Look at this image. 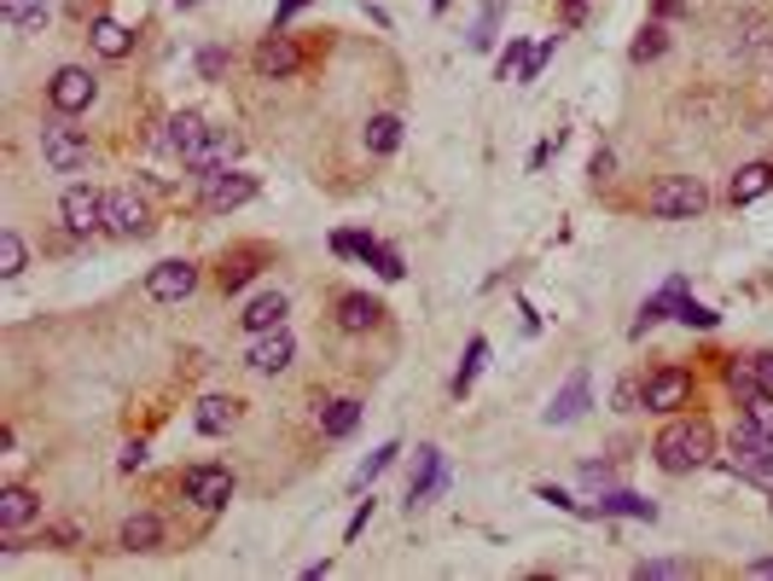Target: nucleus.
<instances>
[{"label":"nucleus","mask_w":773,"mask_h":581,"mask_svg":"<svg viewBox=\"0 0 773 581\" xmlns=\"http://www.w3.org/2000/svg\"><path fill=\"white\" fill-rule=\"evenodd\" d=\"M651 460H658V471H669V476L704 471L709 460H716V430H709L704 419H675V425H663L658 442H651Z\"/></svg>","instance_id":"obj_1"},{"label":"nucleus","mask_w":773,"mask_h":581,"mask_svg":"<svg viewBox=\"0 0 773 581\" xmlns=\"http://www.w3.org/2000/svg\"><path fill=\"white\" fill-rule=\"evenodd\" d=\"M645 210L658 216V221H692V216H704V210H709V193H704V180H698V175H669V180L651 186Z\"/></svg>","instance_id":"obj_2"},{"label":"nucleus","mask_w":773,"mask_h":581,"mask_svg":"<svg viewBox=\"0 0 773 581\" xmlns=\"http://www.w3.org/2000/svg\"><path fill=\"white\" fill-rule=\"evenodd\" d=\"M256 198V175H244V169H216V175H198V210L203 216H233L244 210V204Z\"/></svg>","instance_id":"obj_3"},{"label":"nucleus","mask_w":773,"mask_h":581,"mask_svg":"<svg viewBox=\"0 0 773 581\" xmlns=\"http://www.w3.org/2000/svg\"><path fill=\"white\" fill-rule=\"evenodd\" d=\"M99 99V76L88 70V65H58L53 70V81H47V106L58 111V117H81Z\"/></svg>","instance_id":"obj_4"},{"label":"nucleus","mask_w":773,"mask_h":581,"mask_svg":"<svg viewBox=\"0 0 773 581\" xmlns=\"http://www.w3.org/2000/svg\"><path fill=\"white\" fill-rule=\"evenodd\" d=\"M58 216H65V233L76 239H93L106 233V193H93V186H65V198H58Z\"/></svg>","instance_id":"obj_5"},{"label":"nucleus","mask_w":773,"mask_h":581,"mask_svg":"<svg viewBox=\"0 0 773 581\" xmlns=\"http://www.w3.org/2000/svg\"><path fill=\"white\" fill-rule=\"evenodd\" d=\"M41 157H47L53 175H76L81 163H88V134L70 129V122L58 117V122H47V129H41Z\"/></svg>","instance_id":"obj_6"},{"label":"nucleus","mask_w":773,"mask_h":581,"mask_svg":"<svg viewBox=\"0 0 773 581\" xmlns=\"http://www.w3.org/2000/svg\"><path fill=\"white\" fill-rule=\"evenodd\" d=\"M233 471L228 465H187V476H180V494H187L192 506H203V512H221L233 501Z\"/></svg>","instance_id":"obj_7"},{"label":"nucleus","mask_w":773,"mask_h":581,"mask_svg":"<svg viewBox=\"0 0 773 581\" xmlns=\"http://www.w3.org/2000/svg\"><path fill=\"white\" fill-rule=\"evenodd\" d=\"M727 460H732V471H744V476H773V436L744 419L739 430H732V442H727Z\"/></svg>","instance_id":"obj_8"},{"label":"nucleus","mask_w":773,"mask_h":581,"mask_svg":"<svg viewBox=\"0 0 773 581\" xmlns=\"http://www.w3.org/2000/svg\"><path fill=\"white\" fill-rule=\"evenodd\" d=\"M106 233L111 239H146L152 233V210L134 193H106Z\"/></svg>","instance_id":"obj_9"},{"label":"nucleus","mask_w":773,"mask_h":581,"mask_svg":"<svg viewBox=\"0 0 773 581\" xmlns=\"http://www.w3.org/2000/svg\"><path fill=\"white\" fill-rule=\"evenodd\" d=\"M640 396H645V413H675V407H686V396H692V372L658 366V372L640 384Z\"/></svg>","instance_id":"obj_10"},{"label":"nucleus","mask_w":773,"mask_h":581,"mask_svg":"<svg viewBox=\"0 0 773 581\" xmlns=\"http://www.w3.org/2000/svg\"><path fill=\"white\" fill-rule=\"evenodd\" d=\"M297 70H302V53H297V41L285 35V30L256 41V76L262 81H285V76H297Z\"/></svg>","instance_id":"obj_11"},{"label":"nucleus","mask_w":773,"mask_h":581,"mask_svg":"<svg viewBox=\"0 0 773 581\" xmlns=\"http://www.w3.org/2000/svg\"><path fill=\"white\" fill-rule=\"evenodd\" d=\"M198 290V267L192 262H157L146 274V297L152 303H187Z\"/></svg>","instance_id":"obj_12"},{"label":"nucleus","mask_w":773,"mask_h":581,"mask_svg":"<svg viewBox=\"0 0 773 581\" xmlns=\"http://www.w3.org/2000/svg\"><path fill=\"white\" fill-rule=\"evenodd\" d=\"M291 355H297L291 331L274 326V331H256V338H251V349H244V366H251V372H285V366H291Z\"/></svg>","instance_id":"obj_13"},{"label":"nucleus","mask_w":773,"mask_h":581,"mask_svg":"<svg viewBox=\"0 0 773 581\" xmlns=\"http://www.w3.org/2000/svg\"><path fill=\"white\" fill-rule=\"evenodd\" d=\"M233 157H239V134L210 129V134H203V140L192 145V152H187V157H180V163H187L192 175H216V169H228Z\"/></svg>","instance_id":"obj_14"},{"label":"nucleus","mask_w":773,"mask_h":581,"mask_svg":"<svg viewBox=\"0 0 773 581\" xmlns=\"http://www.w3.org/2000/svg\"><path fill=\"white\" fill-rule=\"evenodd\" d=\"M30 524H41V501H35V489L7 483V489H0V535H18V529H30Z\"/></svg>","instance_id":"obj_15"},{"label":"nucleus","mask_w":773,"mask_h":581,"mask_svg":"<svg viewBox=\"0 0 773 581\" xmlns=\"http://www.w3.org/2000/svg\"><path fill=\"white\" fill-rule=\"evenodd\" d=\"M338 326L343 331H378L384 326V303L366 297V290H343L338 297Z\"/></svg>","instance_id":"obj_16"},{"label":"nucleus","mask_w":773,"mask_h":581,"mask_svg":"<svg viewBox=\"0 0 773 581\" xmlns=\"http://www.w3.org/2000/svg\"><path fill=\"white\" fill-rule=\"evenodd\" d=\"M442 489V448H419L413 453V483H407V512L424 506Z\"/></svg>","instance_id":"obj_17"},{"label":"nucleus","mask_w":773,"mask_h":581,"mask_svg":"<svg viewBox=\"0 0 773 581\" xmlns=\"http://www.w3.org/2000/svg\"><path fill=\"white\" fill-rule=\"evenodd\" d=\"M285 308H291V303H285V290H256V297L251 303H244V331H251V338H256V331H274V326H285Z\"/></svg>","instance_id":"obj_18"},{"label":"nucleus","mask_w":773,"mask_h":581,"mask_svg":"<svg viewBox=\"0 0 773 581\" xmlns=\"http://www.w3.org/2000/svg\"><path fill=\"white\" fill-rule=\"evenodd\" d=\"M88 41H93L99 58H129V53H134V30H122L117 18H106V12L88 24Z\"/></svg>","instance_id":"obj_19"},{"label":"nucleus","mask_w":773,"mask_h":581,"mask_svg":"<svg viewBox=\"0 0 773 581\" xmlns=\"http://www.w3.org/2000/svg\"><path fill=\"white\" fill-rule=\"evenodd\" d=\"M117 541H122V552H157L163 547V517L157 512H134Z\"/></svg>","instance_id":"obj_20"},{"label":"nucleus","mask_w":773,"mask_h":581,"mask_svg":"<svg viewBox=\"0 0 773 581\" xmlns=\"http://www.w3.org/2000/svg\"><path fill=\"white\" fill-rule=\"evenodd\" d=\"M768 193H773V163H744V169L727 180V198L732 204H757Z\"/></svg>","instance_id":"obj_21"},{"label":"nucleus","mask_w":773,"mask_h":581,"mask_svg":"<svg viewBox=\"0 0 773 581\" xmlns=\"http://www.w3.org/2000/svg\"><path fill=\"white\" fill-rule=\"evenodd\" d=\"M192 425H198L203 436H228V430L239 425V402H233V396H203L198 413H192Z\"/></svg>","instance_id":"obj_22"},{"label":"nucleus","mask_w":773,"mask_h":581,"mask_svg":"<svg viewBox=\"0 0 773 581\" xmlns=\"http://www.w3.org/2000/svg\"><path fill=\"white\" fill-rule=\"evenodd\" d=\"M203 134H210V122H203L198 111H175V117H169V134H163V145H169L175 157H187Z\"/></svg>","instance_id":"obj_23"},{"label":"nucleus","mask_w":773,"mask_h":581,"mask_svg":"<svg viewBox=\"0 0 773 581\" xmlns=\"http://www.w3.org/2000/svg\"><path fill=\"white\" fill-rule=\"evenodd\" d=\"M582 413H587V379L576 372V379H570L559 396H553V407H546V425H576Z\"/></svg>","instance_id":"obj_24"},{"label":"nucleus","mask_w":773,"mask_h":581,"mask_svg":"<svg viewBox=\"0 0 773 581\" xmlns=\"http://www.w3.org/2000/svg\"><path fill=\"white\" fill-rule=\"evenodd\" d=\"M594 517H640V524H651V517H658V506L651 501H640V494H628V489H610L599 506H587Z\"/></svg>","instance_id":"obj_25"},{"label":"nucleus","mask_w":773,"mask_h":581,"mask_svg":"<svg viewBox=\"0 0 773 581\" xmlns=\"http://www.w3.org/2000/svg\"><path fill=\"white\" fill-rule=\"evenodd\" d=\"M396 145H401V117H396V111L366 117V152H373V157H390Z\"/></svg>","instance_id":"obj_26"},{"label":"nucleus","mask_w":773,"mask_h":581,"mask_svg":"<svg viewBox=\"0 0 773 581\" xmlns=\"http://www.w3.org/2000/svg\"><path fill=\"white\" fill-rule=\"evenodd\" d=\"M355 425H361V402L343 396V402H325L320 407V436H332V442H338V436H350Z\"/></svg>","instance_id":"obj_27"},{"label":"nucleus","mask_w":773,"mask_h":581,"mask_svg":"<svg viewBox=\"0 0 773 581\" xmlns=\"http://www.w3.org/2000/svg\"><path fill=\"white\" fill-rule=\"evenodd\" d=\"M483 361H488V343H483V338H472V343H465V361H460V372H454V384H448V390H454V402H460V396H472V384H477Z\"/></svg>","instance_id":"obj_28"},{"label":"nucleus","mask_w":773,"mask_h":581,"mask_svg":"<svg viewBox=\"0 0 773 581\" xmlns=\"http://www.w3.org/2000/svg\"><path fill=\"white\" fill-rule=\"evenodd\" d=\"M663 53H669V30H663V24H645V30L634 35V47H628V58H634V65H658Z\"/></svg>","instance_id":"obj_29"},{"label":"nucleus","mask_w":773,"mask_h":581,"mask_svg":"<svg viewBox=\"0 0 773 581\" xmlns=\"http://www.w3.org/2000/svg\"><path fill=\"white\" fill-rule=\"evenodd\" d=\"M396 453H401L396 442H384V448H373V453H366V460H361V471H355V494H361V489H373L378 476L396 465Z\"/></svg>","instance_id":"obj_30"},{"label":"nucleus","mask_w":773,"mask_h":581,"mask_svg":"<svg viewBox=\"0 0 773 581\" xmlns=\"http://www.w3.org/2000/svg\"><path fill=\"white\" fill-rule=\"evenodd\" d=\"M332 251H338V256H355V262L373 267V256L384 251V244H378L373 233H332Z\"/></svg>","instance_id":"obj_31"},{"label":"nucleus","mask_w":773,"mask_h":581,"mask_svg":"<svg viewBox=\"0 0 773 581\" xmlns=\"http://www.w3.org/2000/svg\"><path fill=\"white\" fill-rule=\"evenodd\" d=\"M251 279H256V256H251V251L221 262V290H228V297H239V290L251 285Z\"/></svg>","instance_id":"obj_32"},{"label":"nucleus","mask_w":773,"mask_h":581,"mask_svg":"<svg viewBox=\"0 0 773 581\" xmlns=\"http://www.w3.org/2000/svg\"><path fill=\"white\" fill-rule=\"evenodd\" d=\"M24 267H30V251H24V239H18L12 227H7V233H0V274H7V279H18Z\"/></svg>","instance_id":"obj_33"},{"label":"nucleus","mask_w":773,"mask_h":581,"mask_svg":"<svg viewBox=\"0 0 773 581\" xmlns=\"http://www.w3.org/2000/svg\"><path fill=\"white\" fill-rule=\"evenodd\" d=\"M692 570H698L692 558H645V564H634L640 581H669V575H692Z\"/></svg>","instance_id":"obj_34"},{"label":"nucleus","mask_w":773,"mask_h":581,"mask_svg":"<svg viewBox=\"0 0 773 581\" xmlns=\"http://www.w3.org/2000/svg\"><path fill=\"white\" fill-rule=\"evenodd\" d=\"M500 12H506V0H483V18H477V30H472V47H477V53H488V47H495Z\"/></svg>","instance_id":"obj_35"},{"label":"nucleus","mask_w":773,"mask_h":581,"mask_svg":"<svg viewBox=\"0 0 773 581\" xmlns=\"http://www.w3.org/2000/svg\"><path fill=\"white\" fill-rule=\"evenodd\" d=\"M523 65H529V41H506V53L495 58V76H500V81H518Z\"/></svg>","instance_id":"obj_36"},{"label":"nucleus","mask_w":773,"mask_h":581,"mask_svg":"<svg viewBox=\"0 0 773 581\" xmlns=\"http://www.w3.org/2000/svg\"><path fill=\"white\" fill-rule=\"evenodd\" d=\"M675 320H681V326H698V331H716V326H721L716 308H704V303H692V297L675 303Z\"/></svg>","instance_id":"obj_37"},{"label":"nucleus","mask_w":773,"mask_h":581,"mask_svg":"<svg viewBox=\"0 0 773 581\" xmlns=\"http://www.w3.org/2000/svg\"><path fill=\"white\" fill-rule=\"evenodd\" d=\"M744 419L773 436V390H762V396H750V402H744Z\"/></svg>","instance_id":"obj_38"},{"label":"nucleus","mask_w":773,"mask_h":581,"mask_svg":"<svg viewBox=\"0 0 773 581\" xmlns=\"http://www.w3.org/2000/svg\"><path fill=\"white\" fill-rule=\"evenodd\" d=\"M553 47H559V35H553V41H535V47H529V65H523V76H518V81H535V76L546 70V58H553Z\"/></svg>","instance_id":"obj_39"},{"label":"nucleus","mask_w":773,"mask_h":581,"mask_svg":"<svg viewBox=\"0 0 773 581\" xmlns=\"http://www.w3.org/2000/svg\"><path fill=\"white\" fill-rule=\"evenodd\" d=\"M198 76H203V81H221V76H228V53H221V47H203V53H198Z\"/></svg>","instance_id":"obj_40"},{"label":"nucleus","mask_w":773,"mask_h":581,"mask_svg":"<svg viewBox=\"0 0 773 581\" xmlns=\"http://www.w3.org/2000/svg\"><path fill=\"white\" fill-rule=\"evenodd\" d=\"M373 524V494H366V501L355 506V517H350V529H343V541H361V529Z\"/></svg>","instance_id":"obj_41"},{"label":"nucleus","mask_w":773,"mask_h":581,"mask_svg":"<svg viewBox=\"0 0 773 581\" xmlns=\"http://www.w3.org/2000/svg\"><path fill=\"white\" fill-rule=\"evenodd\" d=\"M610 169H617V152H610V145H599L594 163H587V175H594V180H610Z\"/></svg>","instance_id":"obj_42"},{"label":"nucleus","mask_w":773,"mask_h":581,"mask_svg":"<svg viewBox=\"0 0 773 581\" xmlns=\"http://www.w3.org/2000/svg\"><path fill=\"white\" fill-rule=\"evenodd\" d=\"M373 267H378V274H384V279H401V274H407V267H401V256L390 251V244H384V251L373 256Z\"/></svg>","instance_id":"obj_43"},{"label":"nucleus","mask_w":773,"mask_h":581,"mask_svg":"<svg viewBox=\"0 0 773 581\" xmlns=\"http://www.w3.org/2000/svg\"><path fill=\"white\" fill-rule=\"evenodd\" d=\"M535 501H546V506H559V512H582V506H576V501H570V494H564V489H553V483H541V489H535Z\"/></svg>","instance_id":"obj_44"},{"label":"nucleus","mask_w":773,"mask_h":581,"mask_svg":"<svg viewBox=\"0 0 773 581\" xmlns=\"http://www.w3.org/2000/svg\"><path fill=\"white\" fill-rule=\"evenodd\" d=\"M617 407H622V413H640V407H645V396H640V384H634V379L617 384Z\"/></svg>","instance_id":"obj_45"},{"label":"nucleus","mask_w":773,"mask_h":581,"mask_svg":"<svg viewBox=\"0 0 773 581\" xmlns=\"http://www.w3.org/2000/svg\"><path fill=\"white\" fill-rule=\"evenodd\" d=\"M610 476H617V471H610L605 460H599V465H582V483H587V489H605Z\"/></svg>","instance_id":"obj_46"},{"label":"nucleus","mask_w":773,"mask_h":581,"mask_svg":"<svg viewBox=\"0 0 773 581\" xmlns=\"http://www.w3.org/2000/svg\"><path fill=\"white\" fill-rule=\"evenodd\" d=\"M122 471H140V465H146V442H129V448H122V460H117Z\"/></svg>","instance_id":"obj_47"},{"label":"nucleus","mask_w":773,"mask_h":581,"mask_svg":"<svg viewBox=\"0 0 773 581\" xmlns=\"http://www.w3.org/2000/svg\"><path fill=\"white\" fill-rule=\"evenodd\" d=\"M302 7H309V0H279V12H274V30H285V24H291V18H297Z\"/></svg>","instance_id":"obj_48"},{"label":"nucleus","mask_w":773,"mask_h":581,"mask_svg":"<svg viewBox=\"0 0 773 581\" xmlns=\"http://www.w3.org/2000/svg\"><path fill=\"white\" fill-rule=\"evenodd\" d=\"M757 379H762V390H773V349H768V355H757Z\"/></svg>","instance_id":"obj_49"},{"label":"nucleus","mask_w":773,"mask_h":581,"mask_svg":"<svg viewBox=\"0 0 773 581\" xmlns=\"http://www.w3.org/2000/svg\"><path fill=\"white\" fill-rule=\"evenodd\" d=\"M681 12V0H658V18H675Z\"/></svg>","instance_id":"obj_50"},{"label":"nucleus","mask_w":773,"mask_h":581,"mask_svg":"<svg viewBox=\"0 0 773 581\" xmlns=\"http://www.w3.org/2000/svg\"><path fill=\"white\" fill-rule=\"evenodd\" d=\"M750 575H773V558H757V564H750Z\"/></svg>","instance_id":"obj_51"},{"label":"nucleus","mask_w":773,"mask_h":581,"mask_svg":"<svg viewBox=\"0 0 773 581\" xmlns=\"http://www.w3.org/2000/svg\"><path fill=\"white\" fill-rule=\"evenodd\" d=\"M564 7H570V12H564L570 24H582V0H564Z\"/></svg>","instance_id":"obj_52"},{"label":"nucleus","mask_w":773,"mask_h":581,"mask_svg":"<svg viewBox=\"0 0 773 581\" xmlns=\"http://www.w3.org/2000/svg\"><path fill=\"white\" fill-rule=\"evenodd\" d=\"M431 7H437V12H442V7H448V0H431Z\"/></svg>","instance_id":"obj_53"},{"label":"nucleus","mask_w":773,"mask_h":581,"mask_svg":"<svg viewBox=\"0 0 773 581\" xmlns=\"http://www.w3.org/2000/svg\"><path fill=\"white\" fill-rule=\"evenodd\" d=\"M768 47H773V41H768Z\"/></svg>","instance_id":"obj_54"}]
</instances>
